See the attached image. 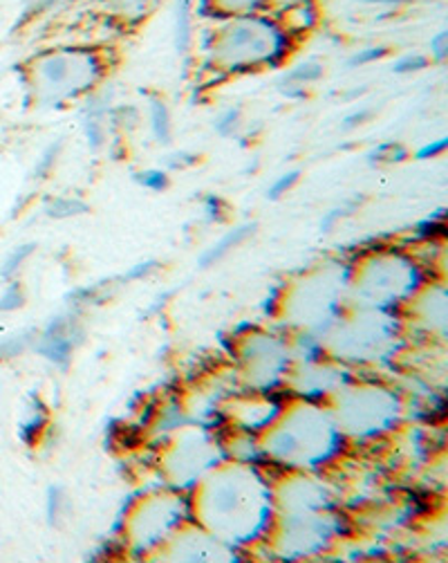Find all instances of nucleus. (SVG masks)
I'll use <instances>...</instances> for the list:
<instances>
[{
  "label": "nucleus",
  "instance_id": "1",
  "mask_svg": "<svg viewBox=\"0 0 448 563\" xmlns=\"http://www.w3.org/2000/svg\"><path fill=\"white\" fill-rule=\"evenodd\" d=\"M290 52V36L269 16H234L215 38L213 54L232 70L276 66Z\"/></svg>",
  "mask_w": 448,
  "mask_h": 563
},
{
  "label": "nucleus",
  "instance_id": "2",
  "mask_svg": "<svg viewBox=\"0 0 448 563\" xmlns=\"http://www.w3.org/2000/svg\"><path fill=\"white\" fill-rule=\"evenodd\" d=\"M32 77L36 92L45 101L61 103L90 90L101 77V64L92 52H52L34 64Z\"/></svg>",
  "mask_w": 448,
  "mask_h": 563
},
{
  "label": "nucleus",
  "instance_id": "3",
  "mask_svg": "<svg viewBox=\"0 0 448 563\" xmlns=\"http://www.w3.org/2000/svg\"><path fill=\"white\" fill-rule=\"evenodd\" d=\"M81 340H83V330L77 317L59 314L54 317L41 332H36L32 349L56 366H68V362L72 360L75 346L81 344Z\"/></svg>",
  "mask_w": 448,
  "mask_h": 563
},
{
  "label": "nucleus",
  "instance_id": "4",
  "mask_svg": "<svg viewBox=\"0 0 448 563\" xmlns=\"http://www.w3.org/2000/svg\"><path fill=\"white\" fill-rule=\"evenodd\" d=\"M254 230H256V224L254 222H245V224H238L236 230H232V232H227L224 234L217 243H213L200 258H198V265L200 267H209V265H213V263H217V261H222L224 256H227L229 252H234L238 245H243L251 234H254Z\"/></svg>",
  "mask_w": 448,
  "mask_h": 563
},
{
  "label": "nucleus",
  "instance_id": "5",
  "mask_svg": "<svg viewBox=\"0 0 448 563\" xmlns=\"http://www.w3.org/2000/svg\"><path fill=\"white\" fill-rule=\"evenodd\" d=\"M148 122H150V133L157 144H161V146L171 144V112H168V108L161 99L148 101Z\"/></svg>",
  "mask_w": 448,
  "mask_h": 563
},
{
  "label": "nucleus",
  "instance_id": "6",
  "mask_svg": "<svg viewBox=\"0 0 448 563\" xmlns=\"http://www.w3.org/2000/svg\"><path fill=\"white\" fill-rule=\"evenodd\" d=\"M323 77V66L314 59L296 66L294 70H290L285 77H283V92L292 95L294 90H303L305 86L318 81Z\"/></svg>",
  "mask_w": 448,
  "mask_h": 563
},
{
  "label": "nucleus",
  "instance_id": "7",
  "mask_svg": "<svg viewBox=\"0 0 448 563\" xmlns=\"http://www.w3.org/2000/svg\"><path fill=\"white\" fill-rule=\"evenodd\" d=\"M34 340H36V328H25L8 336H0V360H14L23 355L34 346Z\"/></svg>",
  "mask_w": 448,
  "mask_h": 563
},
{
  "label": "nucleus",
  "instance_id": "8",
  "mask_svg": "<svg viewBox=\"0 0 448 563\" xmlns=\"http://www.w3.org/2000/svg\"><path fill=\"white\" fill-rule=\"evenodd\" d=\"M191 10L193 0H178L176 3V47L178 52H187L191 45Z\"/></svg>",
  "mask_w": 448,
  "mask_h": 563
},
{
  "label": "nucleus",
  "instance_id": "9",
  "mask_svg": "<svg viewBox=\"0 0 448 563\" xmlns=\"http://www.w3.org/2000/svg\"><path fill=\"white\" fill-rule=\"evenodd\" d=\"M45 422H47V409L43 407V402H41L38 398H34V400H32V409L27 411V416L23 418V422H21V427H19L21 440L27 442V444H32L34 438H36V435L41 433V429L45 427Z\"/></svg>",
  "mask_w": 448,
  "mask_h": 563
},
{
  "label": "nucleus",
  "instance_id": "10",
  "mask_svg": "<svg viewBox=\"0 0 448 563\" xmlns=\"http://www.w3.org/2000/svg\"><path fill=\"white\" fill-rule=\"evenodd\" d=\"M90 207L81 200V198H68V196H59V198H49L45 202V213L49 218H75L86 213Z\"/></svg>",
  "mask_w": 448,
  "mask_h": 563
},
{
  "label": "nucleus",
  "instance_id": "11",
  "mask_svg": "<svg viewBox=\"0 0 448 563\" xmlns=\"http://www.w3.org/2000/svg\"><path fill=\"white\" fill-rule=\"evenodd\" d=\"M34 250H36V245L27 243V245H21L14 252H10L8 258L3 261V267H0V278H3V280H14V276L21 272V267L25 265V261L32 256Z\"/></svg>",
  "mask_w": 448,
  "mask_h": 563
},
{
  "label": "nucleus",
  "instance_id": "12",
  "mask_svg": "<svg viewBox=\"0 0 448 563\" xmlns=\"http://www.w3.org/2000/svg\"><path fill=\"white\" fill-rule=\"evenodd\" d=\"M406 157H408V151L402 144H397V142L379 144L377 148H372L368 153L370 162H381V164H397V162H402Z\"/></svg>",
  "mask_w": 448,
  "mask_h": 563
},
{
  "label": "nucleus",
  "instance_id": "13",
  "mask_svg": "<svg viewBox=\"0 0 448 563\" xmlns=\"http://www.w3.org/2000/svg\"><path fill=\"white\" fill-rule=\"evenodd\" d=\"M66 508V492L59 485H52L47 489V503H45V512H47V521L54 526L59 523L61 519V510Z\"/></svg>",
  "mask_w": 448,
  "mask_h": 563
},
{
  "label": "nucleus",
  "instance_id": "14",
  "mask_svg": "<svg viewBox=\"0 0 448 563\" xmlns=\"http://www.w3.org/2000/svg\"><path fill=\"white\" fill-rule=\"evenodd\" d=\"M133 180L148 191H164L168 187V174L161 168H144L133 176Z\"/></svg>",
  "mask_w": 448,
  "mask_h": 563
},
{
  "label": "nucleus",
  "instance_id": "15",
  "mask_svg": "<svg viewBox=\"0 0 448 563\" xmlns=\"http://www.w3.org/2000/svg\"><path fill=\"white\" fill-rule=\"evenodd\" d=\"M428 66V59L424 54H417V52H411V54H402L400 59H395V64H392V73L395 75H413V73H419Z\"/></svg>",
  "mask_w": 448,
  "mask_h": 563
},
{
  "label": "nucleus",
  "instance_id": "16",
  "mask_svg": "<svg viewBox=\"0 0 448 563\" xmlns=\"http://www.w3.org/2000/svg\"><path fill=\"white\" fill-rule=\"evenodd\" d=\"M8 284L10 286L3 290V295H0V312H14L25 303L23 288L16 284V280H8Z\"/></svg>",
  "mask_w": 448,
  "mask_h": 563
},
{
  "label": "nucleus",
  "instance_id": "17",
  "mask_svg": "<svg viewBox=\"0 0 448 563\" xmlns=\"http://www.w3.org/2000/svg\"><path fill=\"white\" fill-rule=\"evenodd\" d=\"M299 178H301L299 168H292V172H288V174H283L280 178H276V180L271 183V187L267 189V198L278 200L280 196H285V194L299 183Z\"/></svg>",
  "mask_w": 448,
  "mask_h": 563
},
{
  "label": "nucleus",
  "instance_id": "18",
  "mask_svg": "<svg viewBox=\"0 0 448 563\" xmlns=\"http://www.w3.org/2000/svg\"><path fill=\"white\" fill-rule=\"evenodd\" d=\"M220 5L222 10L227 12H245V14H254L258 8H265L267 0H213V5Z\"/></svg>",
  "mask_w": 448,
  "mask_h": 563
},
{
  "label": "nucleus",
  "instance_id": "19",
  "mask_svg": "<svg viewBox=\"0 0 448 563\" xmlns=\"http://www.w3.org/2000/svg\"><path fill=\"white\" fill-rule=\"evenodd\" d=\"M238 122H240V110L238 108H229V110H224L222 115L215 120V131L222 137L234 135V131L238 129Z\"/></svg>",
  "mask_w": 448,
  "mask_h": 563
},
{
  "label": "nucleus",
  "instance_id": "20",
  "mask_svg": "<svg viewBox=\"0 0 448 563\" xmlns=\"http://www.w3.org/2000/svg\"><path fill=\"white\" fill-rule=\"evenodd\" d=\"M59 151H61V142H54L45 153H43V157L36 162V168H34V176L36 178H45L52 168H54V164H56V157H59Z\"/></svg>",
  "mask_w": 448,
  "mask_h": 563
},
{
  "label": "nucleus",
  "instance_id": "21",
  "mask_svg": "<svg viewBox=\"0 0 448 563\" xmlns=\"http://www.w3.org/2000/svg\"><path fill=\"white\" fill-rule=\"evenodd\" d=\"M110 5L120 10L124 16H142L148 12L150 0H110Z\"/></svg>",
  "mask_w": 448,
  "mask_h": 563
},
{
  "label": "nucleus",
  "instance_id": "22",
  "mask_svg": "<svg viewBox=\"0 0 448 563\" xmlns=\"http://www.w3.org/2000/svg\"><path fill=\"white\" fill-rule=\"evenodd\" d=\"M385 52H388V47H383V45H372V47H366V49H361V52H357V54H352V56H350L348 66L357 68V66H366V64L379 62Z\"/></svg>",
  "mask_w": 448,
  "mask_h": 563
},
{
  "label": "nucleus",
  "instance_id": "23",
  "mask_svg": "<svg viewBox=\"0 0 448 563\" xmlns=\"http://www.w3.org/2000/svg\"><path fill=\"white\" fill-rule=\"evenodd\" d=\"M299 351H301V355H303V362H307V364H316L318 360H321V353H323V346L316 342V340H312V336H303V340L299 342Z\"/></svg>",
  "mask_w": 448,
  "mask_h": 563
},
{
  "label": "nucleus",
  "instance_id": "24",
  "mask_svg": "<svg viewBox=\"0 0 448 563\" xmlns=\"http://www.w3.org/2000/svg\"><path fill=\"white\" fill-rule=\"evenodd\" d=\"M430 54H433L435 62L446 59V54H448V32L446 30H441L439 34H435L430 38Z\"/></svg>",
  "mask_w": 448,
  "mask_h": 563
},
{
  "label": "nucleus",
  "instance_id": "25",
  "mask_svg": "<svg viewBox=\"0 0 448 563\" xmlns=\"http://www.w3.org/2000/svg\"><path fill=\"white\" fill-rule=\"evenodd\" d=\"M224 209H227V205H224V200L217 196H209L204 200V213L211 222H220L224 218Z\"/></svg>",
  "mask_w": 448,
  "mask_h": 563
},
{
  "label": "nucleus",
  "instance_id": "26",
  "mask_svg": "<svg viewBox=\"0 0 448 563\" xmlns=\"http://www.w3.org/2000/svg\"><path fill=\"white\" fill-rule=\"evenodd\" d=\"M444 232H446V228H444V216L424 220V222L419 224V236H424V239H435V236H441Z\"/></svg>",
  "mask_w": 448,
  "mask_h": 563
},
{
  "label": "nucleus",
  "instance_id": "27",
  "mask_svg": "<svg viewBox=\"0 0 448 563\" xmlns=\"http://www.w3.org/2000/svg\"><path fill=\"white\" fill-rule=\"evenodd\" d=\"M446 144H448V140H446V137H441V140H437V142H433V144H426L424 148H419V151L415 153V157H417V159H428V157H435V155H439V153L446 148Z\"/></svg>",
  "mask_w": 448,
  "mask_h": 563
},
{
  "label": "nucleus",
  "instance_id": "28",
  "mask_svg": "<svg viewBox=\"0 0 448 563\" xmlns=\"http://www.w3.org/2000/svg\"><path fill=\"white\" fill-rule=\"evenodd\" d=\"M368 118H370V112H368V110H363V112H352V115H348V118L344 120V124H346V129H352V126H357V124L366 122Z\"/></svg>",
  "mask_w": 448,
  "mask_h": 563
}]
</instances>
